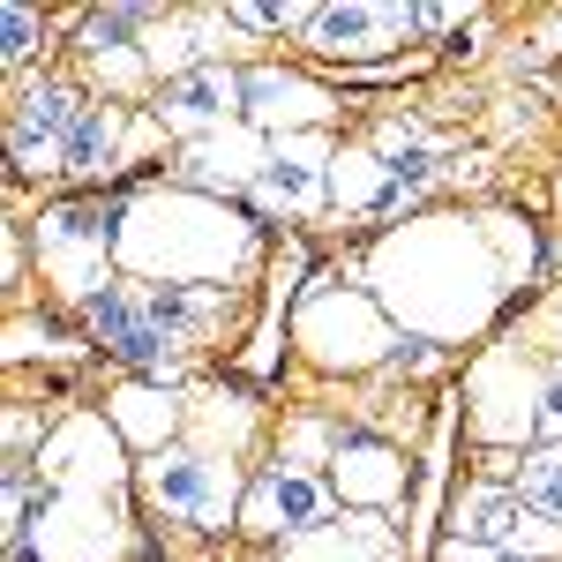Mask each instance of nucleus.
<instances>
[{"mask_svg": "<svg viewBox=\"0 0 562 562\" xmlns=\"http://www.w3.org/2000/svg\"><path fill=\"white\" fill-rule=\"evenodd\" d=\"M540 442H562V360H548V397H540Z\"/></svg>", "mask_w": 562, "mask_h": 562, "instance_id": "30", "label": "nucleus"}, {"mask_svg": "<svg viewBox=\"0 0 562 562\" xmlns=\"http://www.w3.org/2000/svg\"><path fill=\"white\" fill-rule=\"evenodd\" d=\"M330 158H338V135H278L270 166L248 188V211L262 225H278V217H293V225L323 217L330 211Z\"/></svg>", "mask_w": 562, "mask_h": 562, "instance_id": "16", "label": "nucleus"}, {"mask_svg": "<svg viewBox=\"0 0 562 562\" xmlns=\"http://www.w3.org/2000/svg\"><path fill=\"white\" fill-rule=\"evenodd\" d=\"M465 428L480 450H532L540 442V397H548V360L525 346L518 330L495 338L465 368Z\"/></svg>", "mask_w": 562, "mask_h": 562, "instance_id": "6", "label": "nucleus"}, {"mask_svg": "<svg viewBox=\"0 0 562 562\" xmlns=\"http://www.w3.org/2000/svg\"><path fill=\"white\" fill-rule=\"evenodd\" d=\"M256 562H285V555H256Z\"/></svg>", "mask_w": 562, "mask_h": 562, "instance_id": "32", "label": "nucleus"}, {"mask_svg": "<svg viewBox=\"0 0 562 562\" xmlns=\"http://www.w3.org/2000/svg\"><path fill=\"white\" fill-rule=\"evenodd\" d=\"M121 278L135 285H233L248 293L262 270V217L248 203H225L180 180H143L121 211Z\"/></svg>", "mask_w": 562, "mask_h": 562, "instance_id": "2", "label": "nucleus"}, {"mask_svg": "<svg viewBox=\"0 0 562 562\" xmlns=\"http://www.w3.org/2000/svg\"><path fill=\"white\" fill-rule=\"evenodd\" d=\"M31 480L53 487V495L135 503V450L121 442V428H113L98 405H68V413H53V435H45Z\"/></svg>", "mask_w": 562, "mask_h": 562, "instance_id": "9", "label": "nucleus"}, {"mask_svg": "<svg viewBox=\"0 0 562 562\" xmlns=\"http://www.w3.org/2000/svg\"><path fill=\"white\" fill-rule=\"evenodd\" d=\"M53 31H60V15H45V8H31V0H8V8H0V68L23 76L45 45H53Z\"/></svg>", "mask_w": 562, "mask_h": 562, "instance_id": "25", "label": "nucleus"}, {"mask_svg": "<svg viewBox=\"0 0 562 562\" xmlns=\"http://www.w3.org/2000/svg\"><path fill=\"white\" fill-rule=\"evenodd\" d=\"M262 435V405L256 390L240 383H211V390H188V442L211 450V458H248V442Z\"/></svg>", "mask_w": 562, "mask_h": 562, "instance_id": "22", "label": "nucleus"}, {"mask_svg": "<svg viewBox=\"0 0 562 562\" xmlns=\"http://www.w3.org/2000/svg\"><path fill=\"white\" fill-rule=\"evenodd\" d=\"M338 518H346V503H338L330 473L262 465V473L248 480V503H240V540H256L262 555H278V548H301L315 532H330Z\"/></svg>", "mask_w": 562, "mask_h": 562, "instance_id": "10", "label": "nucleus"}, {"mask_svg": "<svg viewBox=\"0 0 562 562\" xmlns=\"http://www.w3.org/2000/svg\"><path fill=\"white\" fill-rule=\"evenodd\" d=\"M135 503L150 518L180 525L195 540H217V532H240V503H248V480L233 458H211L195 442H173L158 458H135Z\"/></svg>", "mask_w": 562, "mask_h": 562, "instance_id": "5", "label": "nucleus"}, {"mask_svg": "<svg viewBox=\"0 0 562 562\" xmlns=\"http://www.w3.org/2000/svg\"><path fill=\"white\" fill-rule=\"evenodd\" d=\"M405 38H413V0H330L315 8L301 53L323 76H352V68L405 60Z\"/></svg>", "mask_w": 562, "mask_h": 562, "instance_id": "11", "label": "nucleus"}, {"mask_svg": "<svg viewBox=\"0 0 562 562\" xmlns=\"http://www.w3.org/2000/svg\"><path fill=\"white\" fill-rule=\"evenodd\" d=\"M510 487H518L540 518L562 525V442H532V450H518V480H510Z\"/></svg>", "mask_w": 562, "mask_h": 562, "instance_id": "26", "label": "nucleus"}, {"mask_svg": "<svg viewBox=\"0 0 562 562\" xmlns=\"http://www.w3.org/2000/svg\"><path fill=\"white\" fill-rule=\"evenodd\" d=\"M285 338H293V360L315 368V375H338V383H368L383 375L390 352H397V323L383 315V301L360 285V262L346 278H315L293 315H285Z\"/></svg>", "mask_w": 562, "mask_h": 562, "instance_id": "3", "label": "nucleus"}, {"mask_svg": "<svg viewBox=\"0 0 562 562\" xmlns=\"http://www.w3.org/2000/svg\"><path fill=\"white\" fill-rule=\"evenodd\" d=\"M158 0H105V8H76L68 31H76V83L90 98H113V105H150L158 76H150V53L143 38L158 31Z\"/></svg>", "mask_w": 562, "mask_h": 562, "instance_id": "7", "label": "nucleus"}, {"mask_svg": "<svg viewBox=\"0 0 562 562\" xmlns=\"http://www.w3.org/2000/svg\"><path fill=\"white\" fill-rule=\"evenodd\" d=\"M76 330L90 338V352H105L121 375H143V383H173L188 390V352H180V338L150 315V293L135 285V278H113L105 293L90 307H76Z\"/></svg>", "mask_w": 562, "mask_h": 562, "instance_id": "8", "label": "nucleus"}, {"mask_svg": "<svg viewBox=\"0 0 562 562\" xmlns=\"http://www.w3.org/2000/svg\"><path fill=\"white\" fill-rule=\"evenodd\" d=\"M442 360H450V352L442 346H428V338H397V352H390V383H420V375H442Z\"/></svg>", "mask_w": 562, "mask_h": 562, "instance_id": "28", "label": "nucleus"}, {"mask_svg": "<svg viewBox=\"0 0 562 562\" xmlns=\"http://www.w3.org/2000/svg\"><path fill=\"white\" fill-rule=\"evenodd\" d=\"M428 562H525V555H510V548H480V540H435V555Z\"/></svg>", "mask_w": 562, "mask_h": 562, "instance_id": "29", "label": "nucleus"}, {"mask_svg": "<svg viewBox=\"0 0 562 562\" xmlns=\"http://www.w3.org/2000/svg\"><path fill=\"white\" fill-rule=\"evenodd\" d=\"M330 487H338V503L360 510V518H390V510H405V495H413V450L390 442V435L352 428L346 442H338V458H330Z\"/></svg>", "mask_w": 562, "mask_h": 562, "instance_id": "18", "label": "nucleus"}, {"mask_svg": "<svg viewBox=\"0 0 562 562\" xmlns=\"http://www.w3.org/2000/svg\"><path fill=\"white\" fill-rule=\"evenodd\" d=\"M0 555H8V562H45L38 548H31V540H23V548H0Z\"/></svg>", "mask_w": 562, "mask_h": 562, "instance_id": "31", "label": "nucleus"}, {"mask_svg": "<svg viewBox=\"0 0 562 562\" xmlns=\"http://www.w3.org/2000/svg\"><path fill=\"white\" fill-rule=\"evenodd\" d=\"M121 211H128V188H105V195H53L38 203V217H23L31 233V256H38V285H53V301L90 307L113 278H121Z\"/></svg>", "mask_w": 562, "mask_h": 562, "instance_id": "4", "label": "nucleus"}, {"mask_svg": "<svg viewBox=\"0 0 562 562\" xmlns=\"http://www.w3.org/2000/svg\"><path fill=\"white\" fill-rule=\"evenodd\" d=\"M352 435V420H330V413H293L285 428H278V450H270V465H301V473H330V458H338V442Z\"/></svg>", "mask_w": 562, "mask_h": 562, "instance_id": "23", "label": "nucleus"}, {"mask_svg": "<svg viewBox=\"0 0 562 562\" xmlns=\"http://www.w3.org/2000/svg\"><path fill=\"white\" fill-rule=\"evenodd\" d=\"M346 121V90L323 68H293V60H248V128L278 135H330Z\"/></svg>", "mask_w": 562, "mask_h": 562, "instance_id": "14", "label": "nucleus"}, {"mask_svg": "<svg viewBox=\"0 0 562 562\" xmlns=\"http://www.w3.org/2000/svg\"><path fill=\"white\" fill-rule=\"evenodd\" d=\"M360 285L405 338H428L442 352L487 338L495 315L518 301V278L487 240L480 211H420L405 225H383L360 248Z\"/></svg>", "mask_w": 562, "mask_h": 562, "instance_id": "1", "label": "nucleus"}, {"mask_svg": "<svg viewBox=\"0 0 562 562\" xmlns=\"http://www.w3.org/2000/svg\"><path fill=\"white\" fill-rule=\"evenodd\" d=\"M225 15H233V31H240V38H278V31L307 38L315 0H225Z\"/></svg>", "mask_w": 562, "mask_h": 562, "instance_id": "27", "label": "nucleus"}, {"mask_svg": "<svg viewBox=\"0 0 562 562\" xmlns=\"http://www.w3.org/2000/svg\"><path fill=\"white\" fill-rule=\"evenodd\" d=\"M450 540L510 548L525 562H562V525L540 518L510 480H480V473L450 487Z\"/></svg>", "mask_w": 562, "mask_h": 562, "instance_id": "13", "label": "nucleus"}, {"mask_svg": "<svg viewBox=\"0 0 562 562\" xmlns=\"http://www.w3.org/2000/svg\"><path fill=\"white\" fill-rule=\"evenodd\" d=\"M121 442H128L135 458H158V450H173L188 442V390L173 383H143V375H121V383L105 390V405H98Z\"/></svg>", "mask_w": 562, "mask_h": 562, "instance_id": "21", "label": "nucleus"}, {"mask_svg": "<svg viewBox=\"0 0 562 562\" xmlns=\"http://www.w3.org/2000/svg\"><path fill=\"white\" fill-rule=\"evenodd\" d=\"M31 548L45 562H128L135 518H128V503H105V495H53V487H38Z\"/></svg>", "mask_w": 562, "mask_h": 562, "instance_id": "15", "label": "nucleus"}, {"mask_svg": "<svg viewBox=\"0 0 562 562\" xmlns=\"http://www.w3.org/2000/svg\"><path fill=\"white\" fill-rule=\"evenodd\" d=\"M150 113H158V128L173 135L180 150L217 135V128H240L248 121V68L240 60H211V68L180 76V83H158Z\"/></svg>", "mask_w": 562, "mask_h": 562, "instance_id": "17", "label": "nucleus"}, {"mask_svg": "<svg viewBox=\"0 0 562 562\" xmlns=\"http://www.w3.org/2000/svg\"><path fill=\"white\" fill-rule=\"evenodd\" d=\"M76 352H90L83 330L68 338L60 323H45V315H31V307L8 315V368H31V360H76Z\"/></svg>", "mask_w": 562, "mask_h": 562, "instance_id": "24", "label": "nucleus"}, {"mask_svg": "<svg viewBox=\"0 0 562 562\" xmlns=\"http://www.w3.org/2000/svg\"><path fill=\"white\" fill-rule=\"evenodd\" d=\"M90 113L76 76H38L8 98V173L15 180H68V135Z\"/></svg>", "mask_w": 562, "mask_h": 562, "instance_id": "12", "label": "nucleus"}, {"mask_svg": "<svg viewBox=\"0 0 562 562\" xmlns=\"http://www.w3.org/2000/svg\"><path fill=\"white\" fill-rule=\"evenodd\" d=\"M420 203L428 195H413L360 135L338 143V158H330V217H397L405 225V217H420Z\"/></svg>", "mask_w": 562, "mask_h": 562, "instance_id": "19", "label": "nucleus"}, {"mask_svg": "<svg viewBox=\"0 0 562 562\" xmlns=\"http://www.w3.org/2000/svg\"><path fill=\"white\" fill-rule=\"evenodd\" d=\"M262 166H270V135L240 121V128H217V135H203V143H188L173 180L180 188H203V195H225V203H248V188H256Z\"/></svg>", "mask_w": 562, "mask_h": 562, "instance_id": "20", "label": "nucleus"}]
</instances>
